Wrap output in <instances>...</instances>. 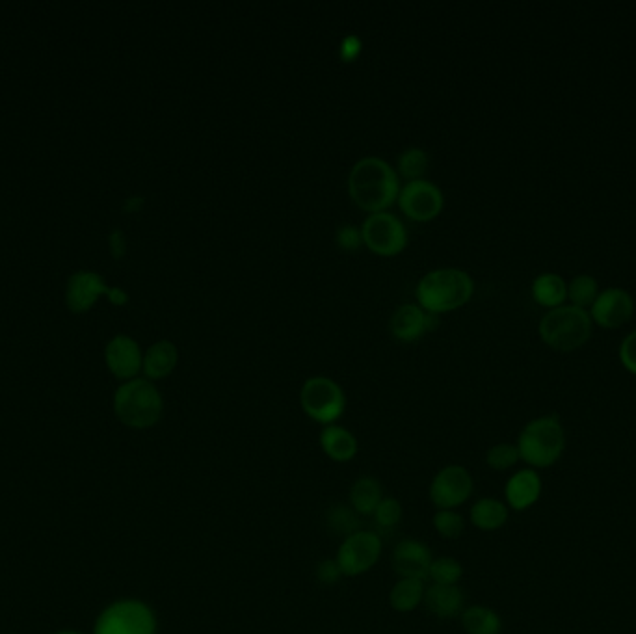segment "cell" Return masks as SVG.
Wrapping results in <instances>:
<instances>
[{"label": "cell", "instance_id": "cell-1", "mask_svg": "<svg viewBox=\"0 0 636 634\" xmlns=\"http://www.w3.org/2000/svg\"><path fill=\"white\" fill-rule=\"evenodd\" d=\"M400 177L397 170L380 157L359 159L348 173V196L367 214L389 211L397 203Z\"/></svg>", "mask_w": 636, "mask_h": 634}, {"label": "cell", "instance_id": "cell-2", "mask_svg": "<svg viewBox=\"0 0 636 634\" xmlns=\"http://www.w3.org/2000/svg\"><path fill=\"white\" fill-rule=\"evenodd\" d=\"M475 281L462 268H436L419 279L415 300L424 311L441 317L469 304Z\"/></svg>", "mask_w": 636, "mask_h": 634}, {"label": "cell", "instance_id": "cell-3", "mask_svg": "<svg viewBox=\"0 0 636 634\" xmlns=\"http://www.w3.org/2000/svg\"><path fill=\"white\" fill-rule=\"evenodd\" d=\"M521 462L530 469H549L566 450V430L558 415H542L523 426L516 443Z\"/></svg>", "mask_w": 636, "mask_h": 634}, {"label": "cell", "instance_id": "cell-4", "mask_svg": "<svg viewBox=\"0 0 636 634\" xmlns=\"http://www.w3.org/2000/svg\"><path fill=\"white\" fill-rule=\"evenodd\" d=\"M164 400L159 389L147 378H134L118 387L114 395V413L133 430H147L159 423Z\"/></svg>", "mask_w": 636, "mask_h": 634}, {"label": "cell", "instance_id": "cell-5", "mask_svg": "<svg viewBox=\"0 0 636 634\" xmlns=\"http://www.w3.org/2000/svg\"><path fill=\"white\" fill-rule=\"evenodd\" d=\"M540 335L547 346L558 352L577 350L592 335V317L581 307L560 305L542 318Z\"/></svg>", "mask_w": 636, "mask_h": 634}, {"label": "cell", "instance_id": "cell-6", "mask_svg": "<svg viewBox=\"0 0 636 634\" xmlns=\"http://www.w3.org/2000/svg\"><path fill=\"white\" fill-rule=\"evenodd\" d=\"M300 406L305 415L322 428L337 424L346 411L345 391L328 376H311L300 389Z\"/></svg>", "mask_w": 636, "mask_h": 634}, {"label": "cell", "instance_id": "cell-7", "mask_svg": "<svg viewBox=\"0 0 636 634\" xmlns=\"http://www.w3.org/2000/svg\"><path fill=\"white\" fill-rule=\"evenodd\" d=\"M153 608L140 599H121L99 614L93 634H157Z\"/></svg>", "mask_w": 636, "mask_h": 634}, {"label": "cell", "instance_id": "cell-8", "mask_svg": "<svg viewBox=\"0 0 636 634\" xmlns=\"http://www.w3.org/2000/svg\"><path fill=\"white\" fill-rule=\"evenodd\" d=\"M363 246L378 257H397L408 246V229L393 212L369 214L361 225Z\"/></svg>", "mask_w": 636, "mask_h": 634}, {"label": "cell", "instance_id": "cell-9", "mask_svg": "<svg viewBox=\"0 0 636 634\" xmlns=\"http://www.w3.org/2000/svg\"><path fill=\"white\" fill-rule=\"evenodd\" d=\"M384 543L378 532L358 530L343 538L335 560L343 571V577H359L369 573L382 558Z\"/></svg>", "mask_w": 636, "mask_h": 634}, {"label": "cell", "instance_id": "cell-10", "mask_svg": "<svg viewBox=\"0 0 636 634\" xmlns=\"http://www.w3.org/2000/svg\"><path fill=\"white\" fill-rule=\"evenodd\" d=\"M397 205L402 214L417 224H428L436 220L445 207V196L438 185L428 179L410 181L400 186Z\"/></svg>", "mask_w": 636, "mask_h": 634}, {"label": "cell", "instance_id": "cell-11", "mask_svg": "<svg viewBox=\"0 0 636 634\" xmlns=\"http://www.w3.org/2000/svg\"><path fill=\"white\" fill-rule=\"evenodd\" d=\"M475 491L473 476L464 465L452 463L439 469L430 482L428 497L438 510H456L471 499Z\"/></svg>", "mask_w": 636, "mask_h": 634}, {"label": "cell", "instance_id": "cell-12", "mask_svg": "<svg viewBox=\"0 0 636 634\" xmlns=\"http://www.w3.org/2000/svg\"><path fill=\"white\" fill-rule=\"evenodd\" d=\"M439 317L424 311L421 305L404 304L395 309L389 320V331L400 343H417L428 333L438 330Z\"/></svg>", "mask_w": 636, "mask_h": 634}, {"label": "cell", "instance_id": "cell-13", "mask_svg": "<svg viewBox=\"0 0 636 634\" xmlns=\"http://www.w3.org/2000/svg\"><path fill=\"white\" fill-rule=\"evenodd\" d=\"M635 311V302L631 294L623 289H607L599 292L596 302L592 305L590 317L601 328L616 330L627 324Z\"/></svg>", "mask_w": 636, "mask_h": 634}, {"label": "cell", "instance_id": "cell-14", "mask_svg": "<svg viewBox=\"0 0 636 634\" xmlns=\"http://www.w3.org/2000/svg\"><path fill=\"white\" fill-rule=\"evenodd\" d=\"M434 556L428 549V545L419 540H402L395 545L393 556H391V566L397 573L398 579H421L424 581L428 577V569L432 564Z\"/></svg>", "mask_w": 636, "mask_h": 634}, {"label": "cell", "instance_id": "cell-15", "mask_svg": "<svg viewBox=\"0 0 636 634\" xmlns=\"http://www.w3.org/2000/svg\"><path fill=\"white\" fill-rule=\"evenodd\" d=\"M542 491L544 482L536 469H519L506 480L504 502L514 512H525L540 501Z\"/></svg>", "mask_w": 636, "mask_h": 634}, {"label": "cell", "instance_id": "cell-16", "mask_svg": "<svg viewBox=\"0 0 636 634\" xmlns=\"http://www.w3.org/2000/svg\"><path fill=\"white\" fill-rule=\"evenodd\" d=\"M106 365L108 370L120 380H134L136 374L144 367V354L138 343L127 337L118 335L106 346Z\"/></svg>", "mask_w": 636, "mask_h": 634}, {"label": "cell", "instance_id": "cell-17", "mask_svg": "<svg viewBox=\"0 0 636 634\" xmlns=\"http://www.w3.org/2000/svg\"><path fill=\"white\" fill-rule=\"evenodd\" d=\"M320 449L335 463L352 462L358 456V437L341 424L324 426L318 437Z\"/></svg>", "mask_w": 636, "mask_h": 634}, {"label": "cell", "instance_id": "cell-18", "mask_svg": "<svg viewBox=\"0 0 636 634\" xmlns=\"http://www.w3.org/2000/svg\"><path fill=\"white\" fill-rule=\"evenodd\" d=\"M105 279L93 272H80L73 276L67 287V305L75 313H84L92 307L101 294H108Z\"/></svg>", "mask_w": 636, "mask_h": 634}, {"label": "cell", "instance_id": "cell-19", "mask_svg": "<svg viewBox=\"0 0 636 634\" xmlns=\"http://www.w3.org/2000/svg\"><path fill=\"white\" fill-rule=\"evenodd\" d=\"M423 603L424 607L428 608V612L436 618L441 620L460 618L465 608L464 592L460 590V586L432 584L426 588Z\"/></svg>", "mask_w": 636, "mask_h": 634}, {"label": "cell", "instance_id": "cell-20", "mask_svg": "<svg viewBox=\"0 0 636 634\" xmlns=\"http://www.w3.org/2000/svg\"><path fill=\"white\" fill-rule=\"evenodd\" d=\"M179 363V350L172 341H157L147 348L144 354V374L147 380H164L172 374Z\"/></svg>", "mask_w": 636, "mask_h": 634}, {"label": "cell", "instance_id": "cell-21", "mask_svg": "<svg viewBox=\"0 0 636 634\" xmlns=\"http://www.w3.org/2000/svg\"><path fill=\"white\" fill-rule=\"evenodd\" d=\"M508 517H510V508L506 506V502L499 501L495 497H482L469 510L471 525L482 532L503 529L508 523Z\"/></svg>", "mask_w": 636, "mask_h": 634}, {"label": "cell", "instance_id": "cell-22", "mask_svg": "<svg viewBox=\"0 0 636 634\" xmlns=\"http://www.w3.org/2000/svg\"><path fill=\"white\" fill-rule=\"evenodd\" d=\"M350 506L361 517L372 516L384 499V491L376 478L361 476L350 488Z\"/></svg>", "mask_w": 636, "mask_h": 634}, {"label": "cell", "instance_id": "cell-23", "mask_svg": "<svg viewBox=\"0 0 636 634\" xmlns=\"http://www.w3.org/2000/svg\"><path fill=\"white\" fill-rule=\"evenodd\" d=\"M460 623L467 634L503 633V618L499 616V612L484 605L465 607L460 614Z\"/></svg>", "mask_w": 636, "mask_h": 634}, {"label": "cell", "instance_id": "cell-24", "mask_svg": "<svg viewBox=\"0 0 636 634\" xmlns=\"http://www.w3.org/2000/svg\"><path fill=\"white\" fill-rule=\"evenodd\" d=\"M426 586L421 579H398L389 592V605L400 614H408L421 607Z\"/></svg>", "mask_w": 636, "mask_h": 634}, {"label": "cell", "instance_id": "cell-25", "mask_svg": "<svg viewBox=\"0 0 636 634\" xmlns=\"http://www.w3.org/2000/svg\"><path fill=\"white\" fill-rule=\"evenodd\" d=\"M532 298L536 304L557 309L568 298V283L558 274H542L532 283Z\"/></svg>", "mask_w": 636, "mask_h": 634}, {"label": "cell", "instance_id": "cell-26", "mask_svg": "<svg viewBox=\"0 0 636 634\" xmlns=\"http://www.w3.org/2000/svg\"><path fill=\"white\" fill-rule=\"evenodd\" d=\"M428 168H430V155L421 147H408L400 153L395 170H397L398 177H402V179H406V183H410V181L424 179Z\"/></svg>", "mask_w": 636, "mask_h": 634}, {"label": "cell", "instance_id": "cell-27", "mask_svg": "<svg viewBox=\"0 0 636 634\" xmlns=\"http://www.w3.org/2000/svg\"><path fill=\"white\" fill-rule=\"evenodd\" d=\"M462 577H464V566L456 558L439 556L432 560L426 579H430L432 584H441V586H458Z\"/></svg>", "mask_w": 636, "mask_h": 634}, {"label": "cell", "instance_id": "cell-28", "mask_svg": "<svg viewBox=\"0 0 636 634\" xmlns=\"http://www.w3.org/2000/svg\"><path fill=\"white\" fill-rule=\"evenodd\" d=\"M326 525L328 529L339 534V536H350L354 532L361 530V516H358L352 506H345V504H337L328 510L326 514Z\"/></svg>", "mask_w": 636, "mask_h": 634}, {"label": "cell", "instance_id": "cell-29", "mask_svg": "<svg viewBox=\"0 0 636 634\" xmlns=\"http://www.w3.org/2000/svg\"><path fill=\"white\" fill-rule=\"evenodd\" d=\"M432 525L441 538L458 540L465 532V517L456 510H436Z\"/></svg>", "mask_w": 636, "mask_h": 634}, {"label": "cell", "instance_id": "cell-30", "mask_svg": "<svg viewBox=\"0 0 636 634\" xmlns=\"http://www.w3.org/2000/svg\"><path fill=\"white\" fill-rule=\"evenodd\" d=\"M519 462H521L519 450H517L514 443H497V445H493V447L486 452V463H488V467L493 469V471H497V473L510 471V469H514Z\"/></svg>", "mask_w": 636, "mask_h": 634}, {"label": "cell", "instance_id": "cell-31", "mask_svg": "<svg viewBox=\"0 0 636 634\" xmlns=\"http://www.w3.org/2000/svg\"><path fill=\"white\" fill-rule=\"evenodd\" d=\"M599 296V289H597V281L592 276H577L573 278L570 285H568V298L571 300V305L575 307H592L596 298Z\"/></svg>", "mask_w": 636, "mask_h": 634}, {"label": "cell", "instance_id": "cell-32", "mask_svg": "<svg viewBox=\"0 0 636 634\" xmlns=\"http://www.w3.org/2000/svg\"><path fill=\"white\" fill-rule=\"evenodd\" d=\"M402 516H404V508L395 497H384L382 502L378 504V508L374 510V514H372L376 525L380 529L387 530L398 527V523L402 521Z\"/></svg>", "mask_w": 636, "mask_h": 634}, {"label": "cell", "instance_id": "cell-33", "mask_svg": "<svg viewBox=\"0 0 636 634\" xmlns=\"http://www.w3.org/2000/svg\"><path fill=\"white\" fill-rule=\"evenodd\" d=\"M335 242L339 246V250L346 253H354L363 246V235H361V227L356 225H341L335 233Z\"/></svg>", "mask_w": 636, "mask_h": 634}, {"label": "cell", "instance_id": "cell-34", "mask_svg": "<svg viewBox=\"0 0 636 634\" xmlns=\"http://www.w3.org/2000/svg\"><path fill=\"white\" fill-rule=\"evenodd\" d=\"M315 573H317V581L324 586H332L343 579V571L335 558H324L322 562H318Z\"/></svg>", "mask_w": 636, "mask_h": 634}, {"label": "cell", "instance_id": "cell-35", "mask_svg": "<svg viewBox=\"0 0 636 634\" xmlns=\"http://www.w3.org/2000/svg\"><path fill=\"white\" fill-rule=\"evenodd\" d=\"M620 361L623 367L636 376V331L629 333L620 346Z\"/></svg>", "mask_w": 636, "mask_h": 634}, {"label": "cell", "instance_id": "cell-36", "mask_svg": "<svg viewBox=\"0 0 636 634\" xmlns=\"http://www.w3.org/2000/svg\"><path fill=\"white\" fill-rule=\"evenodd\" d=\"M361 49H363V45H361V41L356 36H348L341 43V58L345 60V62H354L356 58H358L359 53H361Z\"/></svg>", "mask_w": 636, "mask_h": 634}, {"label": "cell", "instance_id": "cell-37", "mask_svg": "<svg viewBox=\"0 0 636 634\" xmlns=\"http://www.w3.org/2000/svg\"><path fill=\"white\" fill-rule=\"evenodd\" d=\"M110 246H112V253L114 257H121L125 253V237L121 231H114L112 237H110Z\"/></svg>", "mask_w": 636, "mask_h": 634}, {"label": "cell", "instance_id": "cell-38", "mask_svg": "<svg viewBox=\"0 0 636 634\" xmlns=\"http://www.w3.org/2000/svg\"><path fill=\"white\" fill-rule=\"evenodd\" d=\"M108 296H110V300H112L114 304L123 305L127 302V294H125V292L118 291V289H110V291H108Z\"/></svg>", "mask_w": 636, "mask_h": 634}, {"label": "cell", "instance_id": "cell-39", "mask_svg": "<svg viewBox=\"0 0 636 634\" xmlns=\"http://www.w3.org/2000/svg\"><path fill=\"white\" fill-rule=\"evenodd\" d=\"M56 634H82V633H71V631H64V633H56Z\"/></svg>", "mask_w": 636, "mask_h": 634}]
</instances>
